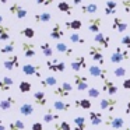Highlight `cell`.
I'll list each match as a JSON object with an SVG mask.
<instances>
[{
    "instance_id": "6da1fadb",
    "label": "cell",
    "mask_w": 130,
    "mask_h": 130,
    "mask_svg": "<svg viewBox=\"0 0 130 130\" xmlns=\"http://www.w3.org/2000/svg\"><path fill=\"white\" fill-rule=\"evenodd\" d=\"M88 53H90L91 59L94 62H96L99 66H104L105 64V57H104V53H102V48L101 46H90L88 48Z\"/></svg>"
},
{
    "instance_id": "7a4b0ae2",
    "label": "cell",
    "mask_w": 130,
    "mask_h": 130,
    "mask_svg": "<svg viewBox=\"0 0 130 130\" xmlns=\"http://www.w3.org/2000/svg\"><path fill=\"white\" fill-rule=\"evenodd\" d=\"M71 91H73V85H71V83L63 81L59 87H56L53 90V94L56 96H60V98H67V96L71 94Z\"/></svg>"
},
{
    "instance_id": "3957f363",
    "label": "cell",
    "mask_w": 130,
    "mask_h": 130,
    "mask_svg": "<svg viewBox=\"0 0 130 130\" xmlns=\"http://www.w3.org/2000/svg\"><path fill=\"white\" fill-rule=\"evenodd\" d=\"M127 59H129V52H127V49H123V48H120V46H118L116 51L110 55V62H112L113 64H115V63L116 64H118V63H122Z\"/></svg>"
},
{
    "instance_id": "277c9868",
    "label": "cell",
    "mask_w": 130,
    "mask_h": 130,
    "mask_svg": "<svg viewBox=\"0 0 130 130\" xmlns=\"http://www.w3.org/2000/svg\"><path fill=\"white\" fill-rule=\"evenodd\" d=\"M105 124L112 129H122L124 126V119L120 118V116H115V115H108L105 118Z\"/></svg>"
},
{
    "instance_id": "5b68a950",
    "label": "cell",
    "mask_w": 130,
    "mask_h": 130,
    "mask_svg": "<svg viewBox=\"0 0 130 130\" xmlns=\"http://www.w3.org/2000/svg\"><path fill=\"white\" fill-rule=\"evenodd\" d=\"M46 67L51 71H55V73H63L66 70V63L60 62L57 59H48L46 60Z\"/></svg>"
},
{
    "instance_id": "8992f818",
    "label": "cell",
    "mask_w": 130,
    "mask_h": 130,
    "mask_svg": "<svg viewBox=\"0 0 130 130\" xmlns=\"http://www.w3.org/2000/svg\"><path fill=\"white\" fill-rule=\"evenodd\" d=\"M118 104H119L118 99L109 96V98L101 99V102H99V108H101L102 110H106V112H113V110H115V108L118 106Z\"/></svg>"
},
{
    "instance_id": "52a82bcc",
    "label": "cell",
    "mask_w": 130,
    "mask_h": 130,
    "mask_svg": "<svg viewBox=\"0 0 130 130\" xmlns=\"http://www.w3.org/2000/svg\"><path fill=\"white\" fill-rule=\"evenodd\" d=\"M9 11L13 15H15L18 20H24V18L28 15L27 9H24V7L21 6V4H18V3H13L11 6L9 7Z\"/></svg>"
},
{
    "instance_id": "ba28073f",
    "label": "cell",
    "mask_w": 130,
    "mask_h": 130,
    "mask_svg": "<svg viewBox=\"0 0 130 130\" xmlns=\"http://www.w3.org/2000/svg\"><path fill=\"white\" fill-rule=\"evenodd\" d=\"M88 71H90V76L95 77V78H101V80H105L106 78V74H108V70L104 69L102 66L99 64H92L88 67Z\"/></svg>"
},
{
    "instance_id": "9c48e42d",
    "label": "cell",
    "mask_w": 130,
    "mask_h": 130,
    "mask_svg": "<svg viewBox=\"0 0 130 130\" xmlns=\"http://www.w3.org/2000/svg\"><path fill=\"white\" fill-rule=\"evenodd\" d=\"M3 67L6 69V70H9V71H11V70H14V69L20 67V59H18V56H17V55H14V53L10 55L7 59H4Z\"/></svg>"
},
{
    "instance_id": "30bf717a",
    "label": "cell",
    "mask_w": 130,
    "mask_h": 130,
    "mask_svg": "<svg viewBox=\"0 0 130 130\" xmlns=\"http://www.w3.org/2000/svg\"><path fill=\"white\" fill-rule=\"evenodd\" d=\"M23 73L27 74V76H34L41 78V66L37 64H31V63H25L23 66Z\"/></svg>"
},
{
    "instance_id": "8fae6325",
    "label": "cell",
    "mask_w": 130,
    "mask_h": 130,
    "mask_svg": "<svg viewBox=\"0 0 130 130\" xmlns=\"http://www.w3.org/2000/svg\"><path fill=\"white\" fill-rule=\"evenodd\" d=\"M102 81H104L102 83V91H104V92H106L108 95H110V96L118 94L119 88L113 81H110L109 78H105V80H102Z\"/></svg>"
},
{
    "instance_id": "7c38bea8",
    "label": "cell",
    "mask_w": 130,
    "mask_h": 130,
    "mask_svg": "<svg viewBox=\"0 0 130 130\" xmlns=\"http://www.w3.org/2000/svg\"><path fill=\"white\" fill-rule=\"evenodd\" d=\"M73 81L76 85L77 91H85L88 90V78L84 76H80V74H74L73 76Z\"/></svg>"
},
{
    "instance_id": "4fadbf2b",
    "label": "cell",
    "mask_w": 130,
    "mask_h": 130,
    "mask_svg": "<svg viewBox=\"0 0 130 130\" xmlns=\"http://www.w3.org/2000/svg\"><path fill=\"white\" fill-rule=\"evenodd\" d=\"M21 48H23V53L25 57H28V59L35 57V55H37V46L32 42H23L21 43Z\"/></svg>"
},
{
    "instance_id": "5bb4252c",
    "label": "cell",
    "mask_w": 130,
    "mask_h": 130,
    "mask_svg": "<svg viewBox=\"0 0 130 130\" xmlns=\"http://www.w3.org/2000/svg\"><path fill=\"white\" fill-rule=\"evenodd\" d=\"M101 27H102V18L95 17V18H90V20H88V31L92 32L94 35L99 34Z\"/></svg>"
},
{
    "instance_id": "9a60e30c",
    "label": "cell",
    "mask_w": 130,
    "mask_h": 130,
    "mask_svg": "<svg viewBox=\"0 0 130 130\" xmlns=\"http://www.w3.org/2000/svg\"><path fill=\"white\" fill-rule=\"evenodd\" d=\"M127 27H129V25H127V23L123 20V18H120V17H115V18H113V21H112V29H113V31L123 34V32L127 29Z\"/></svg>"
},
{
    "instance_id": "2e32d148",
    "label": "cell",
    "mask_w": 130,
    "mask_h": 130,
    "mask_svg": "<svg viewBox=\"0 0 130 130\" xmlns=\"http://www.w3.org/2000/svg\"><path fill=\"white\" fill-rule=\"evenodd\" d=\"M94 42H96L101 48H109V43H110V37L109 35H105L102 32L94 35Z\"/></svg>"
},
{
    "instance_id": "e0dca14e",
    "label": "cell",
    "mask_w": 130,
    "mask_h": 130,
    "mask_svg": "<svg viewBox=\"0 0 130 130\" xmlns=\"http://www.w3.org/2000/svg\"><path fill=\"white\" fill-rule=\"evenodd\" d=\"M49 37H51L52 39H55V41H60V38L64 37V31L62 29V27H60L59 23H55V24H53V27H52V29H51V34H49Z\"/></svg>"
},
{
    "instance_id": "ac0fdd59",
    "label": "cell",
    "mask_w": 130,
    "mask_h": 130,
    "mask_svg": "<svg viewBox=\"0 0 130 130\" xmlns=\"http://www.w3.org/2000/svg\"><path fill=\"white\" fill-rule=\"evenodd\" d=\"M71 69H73L74 71H80V70H83V69H85L87 67V62H85V57L84 56H81V55H80V56H77L76 59L73 60V62H71Z\"/></svg>"
},
{
    "instance_id": "d6986e66",
    "label": "cell",
    "mask_w": 130,
    "mask_h": 130,
    "mask_svg": "<svg viewBox=\"0 0 130 130\" xmlns=\"http://www.w3.org/2000/svg\"><path fill=\"white\" fill-rule=\"evenodd\" d=\"M88 118H90V122H91V124L92 126H99V124H102L104 123V115H102L101 112H90L88 113Z\"/></svg>"
},
{
    "instance_id": "ffe728a7",
    "label": "cell",
    "mask_w": 130,
    "mask_h": 130,
    "mask_svg": "<svg viewBox=\"0 0 130 130\" xmlns=\"http://www.w3.org/2000/svg\"><path fill=\"white\" fill-rule=\"evenodd\" d=\"M14 85V80L11 77H3L0 80V92H7L11 90V87Z\"/></svg>"
},
{
    "instance_id": "44dd1931",
    "label": "cell",
    "mask_w": 130,
    "mask_h": 130,
    "mask_svg": "<svg viewBox=\"0 0 130 130\" xmlns=\"http://www.w3.org/2000/svg\"><path fill=\"white\" fill-rule=\"evenodd\" d=\"M32 98H34L35 104H38L39 106H45V105L48 104V96H46V94L43 92V91H37V92H34Z\"/></svg>"
},
{
    "instance_id": "7402d4cb",
    "label": "cell",
    "mask_w": 130,
    "mask_h": 130,
    "mask_svg": "<svg viewBox=\"0 0 130 130\" xmlns=\"http://www.w3.org/2000/svg\"><path fill=\"white\" fill-rule=\"evenodd\" d=\"M14 104H15V98L10 95V96H7V98H4V99L0 101V109L2 110H9V109H11V108L14 106Z\"/></svg>"
},
{
    "instance_id": "603a6c76",
    "label": "cell",
    "mask_w": 130,
    "mask_h": 130,
    "mask_svg": "<svg viewBox=\"0 0 130 130\" xmlns=\"http://www.w3.org/2000/svg\"><path fill=\"white\" fill-rule=\"evenodd\" d=\"M35 23L37 24H43V23H49L52 20V14L48 11H43V13H37L34 17Z\"/></svg>"
},
{
    "instance_id": "cb8c5ba5",
    "label": "cell",
    "mask_w": 130,
    "mask_h": 130,
    "mask_svg": "<svg viewBox=\"0 0 130 130\" xmlns=\"http://www.w3.org/2000/svg\"><path fill=\"white\" fill-rule=\"evenodd\" d=\"M118 10V3L115 0H106L105 3V15H113Z\"/></svg>"
},
{
    "instance_id": "d4e9b609",
    "label": "cell",
    "mask_w": 130,
    "mask_h": 130,
    "mask_svg": "<svg viewBox=\"0 0 130 130\" xmlns=\"http://www.w3.org/2000/svg\"><path fill=\"white\" fill-rule=\"evenodd\" d=\"M34 110H35V108H34V105L32 104H29V102H24V104H21V106H20V113L23 116H31L32 113H34Z\"/></svg>"
},
{
    "instance_id": "484cf974",
    "label": "cell",
    "mask_w": 130,
    "mask_h": 130,
    "mask_svg": "<svg viewBox=\"0 0 130 130\" xmlns=\"http://www.w3.org/2000/svg\"><path fill=\"white\" fill-rule=\"evenodd\" d=\"M73 122H74L73 130H87V123H85L84 116H76L73 119Z\"/></svg>"
},
{
    "instance_id": "4316f807",
    "label": "cell",
    "mask_w": 130,
    "mask_h": 130,
    "mask_svg": "<svg viewBox=\"0 0 130 130\" xmlns=\"http://www.w3.org/2000/svg\"><path fill=\"white\" fill-rule=\"evenodd\" d=\"M14 49H15V41H9L4 46L0 48V53H3V55H13V53H14Z\"/></svg>"
},
{
    "instance_id": "83f0119b",
    "label": "cell",
    "mask_w": 130,
    "mask_h": 130,
    "mask_svg": "<svg viewBox=\"0 0 130 130\" xmlns=\"http://www.w3.org/2000/svg\"><path fill=\"white\" fill-rule=\"evenodd\" d=\"M74 106L78 108V109H91V106H92V104H91L90 99L87 98H83V99H76L74 101Z\"/></svg>"
},
{
    "instance_id": "f1b7e54d",
    "label": "cell",
    "mask_w": 130,
    "mask_h": 130,
    "mask_svg": "<svg viewBox=\"0 0 130 130\" xmlns=\"http://www.w3.org/2000/svg\"><path fill=\"white\" fill-rule=\"evenodd\" d=\"M64 25L69 31H78V29H81L83 23L81 20H71V21H66Z\"/></svg>"
},
{
    "instance_id": "f546056e",
    "label": "cell",
    "mask_w": 130,
    "mask_h": 130,
    "mask_svg": "<svg viewBox=\"0 0 130 130\" xmlns=\"http://www.w3.org/2000/svg\"><path fill=\"white\" fill-rule=\"evenodd\" d=\"M56 51L63 53V55H66V56H71L73 55V49L69 48L64 42H56Z\"/></svg>"
},
{
    "instance_id": "4dcf8cb0",
    "label": "cell",
    "mask_w": 130,
    "mask_h": 130,
    "mask_svg": "<svg viewBox=\"0 0 130 130\" xmlns=\"http://www.w3.org/2000/svg\"><path fill=\"white\" fill-rule=\"evenodd\" d=\"M53 108L59 112H69L71 109V104H67V102H63V101H55Z\"/></svg>"
},
{
    "instance_id": "1f68e13d",
    "label": "cell",
    "mask_w": 130,
    "mask_h": 130,
    "mask_svg": "<svg viewBox=\"0 0 130 130\" xmlns=\"http://www.w3.org/2000/svg\"><path fill=\"white\" fill-rule=\"evenodd\" d=\"M98 10V6L95 3H88V4H83L81 6V13L83 14H94Z\"/></svg>"
},
{
    "instance_id": "d6a6232c",
    "label": "cell",
    "mask_w": 130,
    "mask_h": 130,
    "mask_svg": "<svg viewBox=\"0 0 130 130\" xmlns=\"http://www.w3.org/2000/svg\"><path fill=\"white\" fill-rule=\"evenodd\" d=\"M56 120H59V115L55 113L52 109H48V112L43 115V122L45 123H52V122H56Z\"/></svg>"
},
{
    "instance_id": "836d02e7",
    "label": "cell",
    "mask_w": 130,
    "mask_h": 130,
    "mask_svg": "<svg viewBox=\"0 0 130 130\" xmlns=\"http://www.w3.org/2000/svg\"><path fill=\"white\" fill-rule=\"evenodd\" d=\"M41 52H42V55L45 57H52L53 56V49L51 48L49 42H43L42 45H41Z\"/></svg>"
},
{
    "instance_id": "e575fe53",
    "label": "cell",
    "mask_w": 130,
    "mask_h": 130,
    "mask_svg": "<svg viewBox=\"0 0 130 130\" xmlns=\"http://www.w3.org/2000/svg\"><path fill=\"white\" fill-rule=\"evenodd\" d=\"M0 41H10V28L7 25H0Z\"/></svg>"
},
{
    "instance_id": "d590c367",
    "label": "cell",
    "mask_w": 130,
    "mask_h": 130,
    "mask_svg": "<svg viewBox=\"0 0 130 130\" xmlns=\"http://www.w3.org/2000/svg\"><path fill=\"white\" fill-rule=\"evenodd\" d=\"M69 39H70V42H73V43H78V45H84V43H85V39L78 34V32H73V34H70Z\"/></svg>"
},
{
    "instance_id": "8d00e7d4",
    "label": "cell",
    "mask_w": 130,
    "mask_h": 130,
    "mask_svg": "<svg viewBox=\"0 0 130 130\" xmlns=\"http://www.w3.org/2000/svg\"><path fill=\"white\" fill-rule=\"evenodd\" d=\"M56 84H57V78L53 76H49V77H46L45 80L41 81V85H42V87H55Z\"/></svg>"
},
{
    "instance_id": "74e56055",
    "label": "cell",
    "mask_w": 130,
    "mask_h": 130,
    "mask_svg": "<svg viewBox=\"0 0 130 130\" xmlns=\"http://www.w3.org/2000/svg\"><path fill=\"white\" fill-rule=\"evenodd\" d=\"M57 9H59V11L62 13H66V14H71V6L69 4V2H59L57 3Z\"/></svg>"
},
{
    "instance_id": "f35d334b",
    "label": "cell",
    "mask_w": 130,
    "mask_h": 130,
    "mask_svg": "<svg viewBox=\"0 0 130 130\" xmlns=\"http://www.w3.org/2000/svg\"><path fill=\"white\" fill-rule=\"evenodd\" d=\"M18 90H20V92H23V94L31 92L32 84L29 81H20V84H18Z\"/></svg>"
},
{
    "instance_id": "ab89813d",
    "label": "cell",
    "mask_w": 130,
    "mask_h": 130,
    "mask_svg": "<svg viewBox=\"0 0 130 130\" xmlns=\"http://www.w3.org/2000/svg\"><path fill=\"white\" fill-rule=\"evenodd\" d=\"M25 129V123L23 120H14L9 124V130H24Z\"/></svg>"
},
{
    "instance_id": "60d3db41",
    "label": "cell",
    "mask_w": 130,
    "mask_h": 130,
    "mask_svg": "<svg viewBox=\"0 0 130 130\" xmlns=\"http://www.w3.org/2000/svg\"><path fill=\"white\" fill-rule=\"evenodd\" d=\"M20 34L23 35V37L28 38V39H32V38L35 37V31H34V28H31V27H25V28H23L20 31Z\"/></svg>"
},
{
    "instance_id": "b9f144b4",
    "label": "cell",
    "mask_w": 130,
    "mask_h": 130,
    "mask_svg": "<svg viewBox=\"0 0 130 130\" xmlns=\"http://www.w3.org/2000/svg\"><path fill=\"white\" fill-rule=\"evenodd\" d=\"M126 73H127V70L124 67H122V66H120V67H116L115 70H113V76H115V77H124V76H126Z\"/></svg>"
},
{
    "instance_id": "7bdbcfd3",
    "label": "cell",
    "mask_w": 130,
    "mask_h": 130,
    "mask_svg": "<svg viewBox=\"0 0 130 130\" xmlns=\"http://www.w3.org/2000/svg\"><path fill=\"white\" fill-rule=\"evenodd\" d=\"M88 96H90V98H94V99H95V98H98V96H99V94H101V92H99V90H96V88H88Z\"/></svg>"
},
{
    "instance_id": "ee69618b",
    "label": "cell",
    "mask_w": 130,
    "mask_h": 130,
    "mask_svg": "<svg viewBox=\"0 0 130 130\" xmlns=\"http://www.w3.org/2000/svg\"><path fill=\"white\" fill-rule=\"evenodd\" d=\"M120 43L123 46H126L127 49H130V35H123L120 39Z\"/></svg>"
},
{
    "instance_id": "f6af8a7d",
    "label": "cell",
    "mask_w": 130,
    "mask_h": 130,
    "mask_svg": "<svg viewBox=\"0 0 130 130\" xmlns=\"http://www.w3.org/2000/svg\"><path fill=\"white\" fill-rule=\"evenodd\" d=\"M31 130H43V124L41 122H34L31 126Z\"/></svg>"
},
{
    "instance_id": "bcb514c9",
    "label": "cell",
    "mask_w": 130,
    "mask_h": 130,
    "mask_svg": "<svg viewBox=\"0 0 130 130\" xmlns=\"http://www.w3.org/2000/svg\"><path fill=\"white\" fill-rule=\"evenodd\" d=\"M37 4H41V6H51L55 0H35Z\"/></svg>"
},
{
    "instance_id": "7dc6e473",
    "label": "cell",
    "mask_w": 130,
    "mask_h": 130,
    "mask_svg": "<svg viewBox=\"0 0 130 130\" xmlns=\"http://www.w3.org/2000/svg\"><path fill=\"white\" fill-rule=\"evenodd\" d=\"M122 6L126 13H130V0H122Z\"/></svg>"
},
{
    "instance_id": "c3c4849f",
    "label": "cell",
    "mask_w": 130,
    "mask_h": 130,
    "mask_svg": "<svg viewBox=\"0 0 130 130\" xmlns=\"http://www.w3.org/2000/svg\"><path fill=\"white\" fill-rule=\"evenodd\" d=\"M122 87L124 90H130V78H124L123 83H122Z\"/></svg>"
},
{
    "instance_id": "681fc988",
    "label": "cell",
    "mask_w": 130,
    "mask_h": 130,
    "mask_svg": "<svg viewBox=\"0 0 130 130\" xmlns=\"http://www.w3.org/2000/svg\"><path fill=\"white\" fill-rule=\"evenodd\" d=\"M51 130H63V129H62V126H60V123H55Z\"/></svg>"
},
{
    "instance_id": "f907efd6",
    "label": "cell",
    "mask_w": 130,
    "mask_h": 130,
    "mask_svg": "<svg viewBox=\"0 0 130 130\" xmlns=\"http://www.w3.org/2000/svg\"><path fill=\"white\" fill-rule=\"evenodd\" d=\"M124 112H126V115H129V116H130V101L127 102V105H126V109H124Z\"/></svg>"
},
{
    "instance_id": "816d5d0a",
    "label": "cell",
    "mask_w": 130,
    "mask_h": 130,
    "mask_svg": "<svg viewBox=\"0 0 130 130\" xmlns=\"http://www.w3.org/2000/svg\"><path fill=\"white\" fill-rule=\"evenodd\" d=\"M71 2H73L74 6H80V4L83 3V0H71Z\"/></svg>"
},
{
    "instance_id": "f5cc1de1",
    "label": "cell",
    "mask_w": 130,
    "mask_h": 130,
    "mask_svg": "<svg viewBox=\"0 0 130 130\" xmlns=\"http://www.w3.org/2000/svg\"><path fill=\"white\" fill-rule=\"evenodd\" d=\"M0 130H6V126L3 124V122H2V119H0Z\"/></svg>"
},
{
    "instance_id": "db71d44e",
    "label": "cell",
    "mask_w": 130,
    "mask_h": 130,
    "mask_svg": "<svg viewBox=\"0 0 130 130\" xmlns=\"http://www.w3.org/2000/svg\"><path fill=\"white\" fill-rule=\"evenodd\" d=\"M3 20H4V17L2 14H0V25H2V24H3Z\"/></svg>"
},
{
    "instance_id": "11a10c76",
    "label": "cell",
    "mask_w": 130,
    "mask_h": 130,
    "mask_svg": "<svg viewBox=\"0 0 130 130\" xmlns=\"http://www.w3.org/2000/svg\"><path fill=\"white\" fill-rule=\"evenodd\" d=\"M7 2H9V0H0V3H2V4H4V3H7Z\"/></svg>"
},
{
    "instance_id": "9f6ffc18",
    "label": "cell",
    "mask_w": 130,
    "mask_h": 130,
    "mask_svg": "<svg viewBox=\"0 0 130 130\" xmlns=\"http://www.w3.org/2000/svg\"><path fill=\"white\" fill-rule=\"evenodd\" d=\"M126 130H130V124H129V126H127V129Z\"/></svg>"
}]
</instances>
